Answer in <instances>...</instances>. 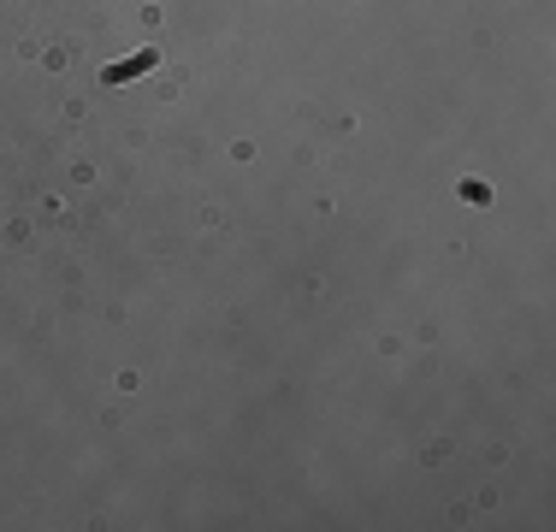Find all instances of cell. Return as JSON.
Returning <instances> with one entry per match:
<instances>
[{
	"label": "cell",
	"instance_id": "obj_1",
	"mask_svg": "<svg viewBox=\"0 0 556 532\" xmlns=\"http://www.w3.org/2000/svg\"><path fill=\"white\" fill-rule=\"evenodd\" d=\"M149 65H161V53H154V48H142V53H137V60H130V65H113V72H108V84H125V77H137V72H149Z\"/></svg>",
	"mask_w": 556,
	"mask_h": 532
}]
</instances>
